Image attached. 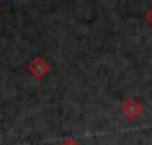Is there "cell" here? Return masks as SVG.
I'll return each mask as SVG.
<instances>
[{"mask_svg": "<svg viewBox=\"0 0 152 145\" xmlns=\"http://www.w3.org/2000/svg\"><path fill=\"white\" fill-rule=\"evenodd\" d=\"M27 71H28V74H30L32 78H36V80H42L44 76L50 74V71H51V64H50L44 57H41V55H34V57L27 62Z\"/></svg>", "mask_w": 152, "mask_h": 145, "instance_id": "6da1fadb", "label": "cell"}, {"mask_svg": "<svg viewBox=\"0 0 152 145\" xmlns=\"http://www.w3.org/2000/svg\"><path fill=\"white\" fill-rule=\"evenodd\" d=\"M120 110H122V113H124L126 119L133 120V119H136V117L142 113V105H140V101H136V99H126V101L122 103Z\"/></svg>", "mask_w": 152, "mask_h": 145, "instance_id": "7a4b0ae2", "label": "cell"}, {"mask_svg": "<svg viewBox=\"0 0 152 145\" xmlns=\"http://www.w3.org/2000/svg\"><path fill=\"white\" fill-rule=\"evenodd\" d=\"M58 145H81L78 140H75V138H66V140H62Z\"/></svg>", "mask_w": 152, "mask_h": 145, "instance_id": "3957f363", "label": "cell"}, {"mask_svg": "<svg viewBox=\"0 0 152 145\" xmlns=\"http://www.w3.org/2000/svg\"><path fill=\"white\" fill-rule=\"evenodd\" d=\"M145 18H147V21H149V23L152 25V7L149 9V11H147V14H145Z\"/></svg>", "mask_w": 152, "mask_h": 145, "instance_id": "277c9868", "label": "cell"}]
</instances>
